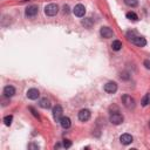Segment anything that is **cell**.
<instances>
[{"mask_svg":"<svg viewBox=\"0 0 150 150\" xmlns=\"http://www.w3.org/2000/svg\"><path fill=\"white\" fill-rule=\"evenodd\" d=\"M73 12H74V14H75L76 16H79V18H82V16L86 14V8H84V6H83V5L79 4V5H76V6L74 7Z\"/></svg>","mask_w":150,"mask_h":150,"instance_id":"9c48e42d","label":"cell"},{"mask_svg":"<svg viewBox=\"0 0 150 150\" xmlns=\"http://www.w3.org/2000/svg\"><path fill=\"white\" fill-rule=\"evenodd\" d=\"M14 94H15V88H14V87H12V86H6V87L4 88V95H5L6 97H12Z\"/></svg>","mask_w":150,"mask_h":150,"instance_id":"5bb4252c","label":"cell"},{"mask_svg":"<svg viewBox=\"0 0 150 150\" xmlns=\"http://www.w3.org/2000/svg\"><path fill=\"white\" fill-rule=\"evenodd\" d=\"M62 145H63V148H70V146H71V142H70L69 139H64Z\"/></svg>","mask_w":150,"mask_h":150,"instance_id":"44dd1931","label":"cell"},{"mask_svg":"<svg viewBox=\"0 0 150 150\" xmlns=\"http://www.w3.org/2000/svg\"><path fill=\"white\" fill-rule=\"evenodd\" d=\"M62 112H63V109L61 105H55L53 108V117L56 122H60V120L62 117Z\"/></svg>","mask_w":150,"mask_h":150,"instance_id":"5b68a950","label":"cell"},{"mask_svg":"<svg viewBox=\"0 0 150 150\" xmlns=\"http://www.w3.org/2000/svg\"><path fill=\"white\" fill-rule=\"evenodd\" d=\"M39 105H40L41 108H43V109H49V108H50V101H49L47 97H43V98L40 100Z\"/></svg>","mask_w":150,"mask_h":150,"instance_id":"9a60e30c","label":"cell"},{"mask_svg":"<svg viewBox=\"0 0 150 150\" xmlns=\"http://www.w3.org/2000/svg\"><path fill=\"white\" fill-rule=\"evenodd\" d=\"M12 121H13V116H12V115H8V116H6V117L4 118V123H5L7 127L12 124Z\"/></svg>","mask_w":150,"mask_h":150,"instance_id":"ffe728a7","label":"cell"},{"mask_svg":"<svg viewBox=\"0 0 150 150\" xmlns=\"http://www.w3.org/2000/svg\"><path fill=\"white\" fill-rule=\"evenodd\" d=\"M149 125H150V122H149Z\"/></svg>","mask_w":150,"mask_h":150,"instance_id":"cb8c5ba5","label":"cell"},{"mask_svg":"<svg viewBox=\"0 0 150 150\" xmlns=\"http://www.w3.org/2000/svg\"><path fill=\"white\" fill-rule=\"evenodd\" d=\"M60 124H61V127H62L63 129H68V128L71 125V121H70L69 117H67V116H62L61 120H60Z\"/></svg>","mask_w":150,"mask_h":150,"instance_id":"4fadbf2b","label":"cell"},{"mask_svg":"<svg viewBox=\"0 0 150 150\" xmlns=\"http://www.w3.org/2000/svg\"><path fill=\"white\" fill-rule=\"evenodd\" d=\"M132 136L130 135V134H123V135H121V137H120V141H121V143L122 144H124V145H128V144H130L131 142H132Z\"/></svg>","mask_w":150,"mask_h":150,"instance_id":"7c38bea8","label":"cell"},{"mask_svg":"<svg viewBox=\"0 0 150 150\" xmlns=\"http://www.w3.org/2000/svg\"><path fill=\"white\" fill-rule=\"evenodd\" d=\"M109 121H110L112 124L118 125V124H121V123L123 122V116H122L120 112H112V114L110 115V117H109Z\"/></svg>","mask_w":150,"mask_h":150,"instance_id":"3957f363","label":"cell"},{"mask_svg":"<svg viewBox=\"0 0 150 150\" xmlns=\"http://www.w3.org/2000/svg\"><path fill=\"white\" fill-rule=\"evenodd\" d=\"M63 12L64 13H69V6L68 5H64L63 6Z\"/></svg>","mask_w":150,"mask_h":150,"instance_id":"7402d4cb","label":"cell"},{"mask_svg":"<svg viewBox=\"0 0 150 150\" xmlns=\"http://www.w3.org/2000/svg\"><path fill=\"white\" fill-rule=\"evenodd\" d=\"M141 103H142L143 107H145V105H148V104L150 103V93H148V94H145V95L143 96Z\"/></svg>","mask_w":150,"mask_h":150,"instance_id":"e0dca14e","label":"cell"},{"mask_svg":"<svg viewBox=\"0 0 150 150\" xmlns=\"http://www.w3.org/2000/svg\"><path fill=\"white\" fill-rule=\"evenodd\" d=\"M38 12H39L38 6L32 5V6H29V7H27V8H26L25 14H26V16H27V18H33V16H35V15L38 14Z\"/></svg>","mask_w":150,"mask_h":150,"instance_id":"8992f818","label":"cell"},{"mask_svg":"<svg viewBox=\"0 0 150 150\" xmlns=\"http://www.w3.org/2000/svg\"><path fill=\"white\" fill-rule=\"evenodd\" d=\"M122 103L127 109H134L136 105L134 97H131L130 95H123L122 96Z\"/></svg>","mask_w":150,"mask_h":150,"instance_id":"6da1fadb","label":"cell"},{"mask_svg":"<svg viewBox=\"0 0 150 150\" xmlns=\"http://www.w3.org/2000/svg\"><path fill=\"white\" fill-rule=\"evenodd\" d=\"M90 110L89 109H81L79 111V120L82 121V122H86L90 118Z\"/></svg>","mask_w":150,"mask_h":150,"instance_id":"52a82bcc","label":"cell"},{"mask_svg":"<svg viewBox=\"0 0 150 150\" xmlns=\"http://www.w3.org/2000/svg\"><path fill=\"white\" fill-rule=\"evenodd\" d=\"M124 4L129 7H136L138 5V0H124Z\"/></svg>","mask_w":150,"mask_h":150,"instance_id":"d6986e66","label":"cell"},{"mask_svg":"<svg viewBox=\"0 0 150 150\" xmlns=\"http://www.w3.org/2000/svg\"><path fill=\"white\" fill-rule=\"evenodd\" d=\"M111 48H112L114 50H120V49L122 48V42L118 41V40L112 41V43H111Z\"/></svg>","mask_w":150,"mask_h":150,"instance_id":"2e32d148","label":"cell"},{"mask_svg":"<svg viewBox=\"0 0 150 150\" xmlns=\"http://www.w3.org/2000/svg\"><path fill=\"white\" fill-rule=\"evenodd\" d=\"M57 12H59V6L56 4H49L45 7V13L48 16H54L57 14Z\"/></svg>","mask_w":150,"mask_h":150,"instance_id":"7a4b0ae2","label":"cell"},{"mask_svg":"<svg viewBox=\"0 0 150 150\" xmlns=\"http://www.w3.org/2000/svg\"><path fill=\"white\" fill-rule=\"evenodd\" d=\"M144 64H145V68H148V69H150V62L146 60V61H144Z\"/></svg>","mask_w":150,"mask_h":150,"instance_id":"603a6c76","label":"cell"},{"mask_svg":"<svg viewBox=\"0 0 150 150\" xmlns=\"http://www.w3.org/2000/svg\"><path fill=\"white\" fill-rule=\"evenodd\" d=\"M131 42L138 47H144L146 45V40L143 36H135V39H132Z\"/></svg>","mask_w":150,"mask_h":150,"instance_id":"8fae6325","label":"cell"},{"mask_svg":"<svg viewBox=\"0 0 150 150\" xmlns=\"http://www.w3.org/2000/svg\"><path fill=\"white\" fill-rule=\"evenodd\" d=\"M125 16H127L129 20H132V21H136V20H138V16H137V14H136V13H134V12H128Z\"/></svg>","mask_w":150,"mask_h":150,"instance_id":"ac0fdd59","label":"cell"},{"mask_svg":"<svg viewBox=\"0 0 150 150\" xmlns=\"http://www.w3.org/2000/svg\"><path fill=\"white\" fill-rule=\"evenodd\" d=\"M100 34H101V36L104 38V39H110V38H112L114 32H112L109 27H101V29H100Z\"/></svg>","mask_w":150,"mask_h":150,"instance_id":"ba28073f","label":"cell"},{"mask_svg":"<svg viewBox=\"0 0 150 150\" xmlns=\"http://www.w3.org/2000/svg\"><path fill=\"white\" fill-rule=\"evenodd\" d=\"M27 97L29 98V100H36L39 96H40V93H39V90L38 89H35V88H30V89H28L27 90Z\"/></svg>","mask_w":150,"mask_h":150,"instance_id":"30bf717a","label":"cell"},{"mask_svg":"<svg viewBox=\"0 0 150 150\" xmlns=\"http://www.w3.org/2000/svg\"><path fill=\"white\" fill-rule=\"evenodd\" d=\"M104 90H105L107 93H109V94H114V93H116V90H117V83L114 82V81H109V82H107V83L104 84Z\"/></svg>","mask_w":150,"mask_h":150,"instance_id":"277c9868","label":"cell"}]
</instances>
